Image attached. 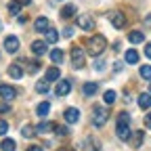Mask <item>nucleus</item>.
<instances>
[{
    "label": "nucleus",
    "instance_id": "nucleus-1",
    "mask_svg": "<svg viewBox=\"0 0 151 151\" xmlns=\"http://www.w3.org/2000/svg\"><path fill=\"white\" fill-rule=\"evenodd\" d=\"M105 46H107V40H105V36L97 34V36H92L90 40L86 42V52H88L90 57H99V55L105 50Z\"/></svg>",
    "mask_w": 151,
    "mask_h": 151
},
{
    "label": "nucleus",
    "instance_id": "nucleus-2",
    "mask_svg": "<svg viewBox=\"0 0 151 151\" xmlns=\"http://www.w3.org/2000/svg\"><path fill=\"white\" fill-rule=\"evenodd\" d=\"M116 132H118L120 141H130V137H132V132H130V116L126 111H122L118 116V128H116Z\"/></svg>",
    "mask_w": 151,
    "mask_h": 151
},
{
    "label": "nucleus",
    "instance_id": "nucleus-3",
    "mask_svg": "<svg viewBox=\"0 0 151 151\" xmlns=\"http://www.w3.org/2000/svg\"><path fill=\"white\" fill-rule=\"evenodd\" d=\"M107 120H109V111H107L105 107H94V113H92V124L97 126V128H101V126H105V124H107Z\"/></svg>",
    "mask_w": 151,
    "mask_h": 151
},
{
    "label": "nucleus",
    "instance_id": "nucleus-4",
    "mask_svg": "<svg viewBox=\"0 0 151 151\" xmlns=\"http://www.w3.org/2000/svg\"><path fill=\"white\" fill-rule=\"evenodd\" d=\"M84 61H86L84 50H82L80 46H73V48H71V63H73V67H76V69L84 67Z\"/></svg>",
    "mask_w": 151,
    "mask_h": 151
},
{
    "label": "nucleus",
    "instance_id": "nucleus-5",
    "mask_svg": "<svg viewBox=\"0 0 151 151\" xmlns=\"http://www.w3.org/2000/svg\"><path fill=\"white\" fill-rule=\"evenodd\" d=\"M109 21H111V25L116 29H122V27H126V15L122 11H111L109 13Z\"/></svg>",
    "mask_w": 151,
    "mask_h": 151
},
{
    "label": "nucleus",
    "instance_id": "nucleus-6",
    "mask_svg": "<svg viewBox=\"0 0 151 151\" xmlns=\"http://www.w3.org/2000/svg\"><path fill=\"white\" fill-rule=\"evenodd\" d=\"M78 27L84 29V32H92L94 29V19L90 15H80L78 17Z\"/></svg>",
    "mask_w": 151,
    "mask_h": 151
},
{
    "label": "nucleus",
    "instance_id": "nucleus-7",
    "mask_svg": "<svg viewBox=\"0 0 151 151\" xmlns=\"http://www.w3.org/2000/svg\"><path fill=\"white\" fill-rule=\"evenodd\" d=\"M0 97H2L4 101H13L17 97V90L9 84H0Z\"/></svg>",
    "mask_w": 151,
    "mask_h": 151
},
{
    "label": "nucleus",
    "instance_id": "nucleus-8",
    "mask_svg": "<svg viewBox=\"0 0 151 151\" xmlns=\"http://www.w3.org/2000/svg\"><path fill=\"white\" fill-rule=\"evenodd\" d=\"M63 118H65V122H67V124H76V122L80 120V111L76 109V107H69V109H65Z\"/></svg>",
    "mask_w": 151,
    "mask_h": 151
},
{
    "label": "nucleus",
    "instance_id": "nucleus-9",
    "mask_svg": "<svg viewBox=\"0 0 151 151\" xmlns=\"http://www.w3.org/2000/svg\"><path fill=\"white\" fill-rule=\"evenodd\" d=\"M82 147H84V151H103L101 145H99V141H97V139H92V137H86Z\"/></svg>",
    "mask_w": 151,
    "mask_h": 151
},
{
    "label": "nucleus",
    "instance_id": "nucleus-10",
    "mask_svg": "<svg viewBox=\"0 0 151 151\" xmlns=\"http://www.w3.org/2000/svg\"><path fill=\"white\" fill-rule=\"evenodd\" d=\"M69 90H71V82H69V80H61L59 84H57V88H55V92L59 94V97H65V94H69Z\"/></svg>",
    "mask_w": 151,
    "mask_h": 151
},
{
    "label": "nucleus",
    "instance_id": "nucleus-11",
    "mask_svg": "<svg viewBox=\"0 0 151 151\" xmlns=\"http://www.w3.org/2000/svg\"><path fill=\"white\" fill-rule=\"evenodd\" d=\"M4 48H6L9 52H17V50H19V38L9 36L6 40H4Z\"/></svg>",
    "mask_w": 151,
    "mask_h": 151
},
{
    "label": "nucleus",
    "instance_id": "nucleus-12",
    "mask_svg": "<svg viewBox=\"0 0 151 151\" xmlns=\"http://www.w3.org/2000/svg\"><path fill=\"white\" fill-rule=\"evenodd\" d=\"M32 52L34 55H44L46 52V40H36V42H32Z\"/></svg>",
    "mask_w": 151,
    "mask_h": 151
},
{
    "label": "nucleus",
    "instance_id": "nucleus-13",
    "mask_svg": "<svg viewBox=\"0 0 151 151\" xmlns=\"http://www.w3.org/2000/svg\"><path fill=\"white\" fill-rule=\"evenodd\" d=\"M34 27H36V32L44 34V32L50 27V23H48V19H46V17H38V19H36V23H34Z\"/></svg>",
    "mask_w": 151,
    "mask_h": 151
},
{
    "label": "nucleus",
    "instance_id": "nucleus-14",
    "mask_svg": "<svg viewBox=\"0 0 151 151\" xmlns=\"http://www.w3.org/2000/svg\"><path fill=\"white\" fill-rule=\"evenodd\" d=\"M50 130H55V124L52 122H40L36 126V134H48Z\"/></svg>",
    "mask_w": 151,
    "mask_h": 151
},
{
    "label": "nucleus",
    "instance_id": "nucleus-15",
    "mask_svg": "<svg viewBox=\"0 0 151 151\" xmlns=\"http://www.w3.org/2000/svg\"><path fill=\"white\" fill-rule=\"evenodd\" d=\"M139 107L145 109V111L151 107V92H143V94H139Z\"/></svg>",
    "mask_w": 151,
    "mask_h": 151
},
{
    "label": "nucleus",
    "instance_id": "nucleus-16",
    "mask_svg": "<svg viewBox=\"0 0 151 151\" xmlns=\"http://www.w3.org/2000/svg\"><path fill=\"white\" fill-rule=\"evenodd\" d=\"M97 90H99V84H97V82H86V84L82 86V92L86 94V97H92V94H97Z\"/></svg>",
    "mask_w": 151,
    "mask_h": 151
},
{
    "label": "nucleus",
    "instance_id": "nucleus-17",
    "mask_svg": "<svg viewBox=\"0 0 151 151\" xmlns=\"http://www.w3.org/2000/svg\"><path fill=\"white\" fill-rule=\"evenodd\" d=\"M124 59H126V63H130V65H134V63L139 61V52H137L134 48H130V50H126V55H124Z\"/></svg>",
    "mask_w": 151,
    "mask_h": 151
},
{
    "label": "nucleus",
    "instance_id": "nucleus-18",
    "mask_svg": "<svg viewBox=\"0 0 151 151\" xmlns=\"http://www.w3.org/2000/svg\"><path fill=\"white\" fill-rule=\"evenodd\" d=\"M59 76H61V71L57 67H48L46 69V80L48 82H57V80H59Z\"/></svg>",
    "mask_w": 151,
    "mask_h": 151
},
{
    "label": "nucleus",
    "instance_id": "nucleus-19",
    "mask_svg": "<svg viewBox=\"0 0 151 151\" xmlns=\"http://www.w3.org/2000/svg\"><path fill=\"white\" fill-rule=\"evenodd\" d=\"M9 76H11V78H15V80H19V78H21V76H23V69L19 67L17 63H13V65L9 67Z\"/></svg>",
    "mask_w": 151,
    "mask_h": 151
},
{
    "label": "nucleus",
    "instance_id": "nucleus-20",
    "mask_svg": "<svg viewBox=\"0 0 151 151\" xmlns=\"http://www.w3.org/2000/svg\"><path fill=\"white\" fill-rule=\"evenodd\" d=\"M48 111H50V103H40V105H38L36 107V113H38V116H40V118H46L48 116Z\"/></svg>",
    "mask_w": 151,
    "mask_h": 151
},
{
    "label": "nucleus",
    "instance_id": "nucleus-21",
    "mask_svg": "<svg viewBox=\"0 0 151 151\" xmlns=\"http://www.w3.org/2000/svg\"><path fill=\"white\" fill-rule=\"evenodd\" d=\"M44 34H46V44H55L59 40V34H57V29H52V27H48Z\"/></svg>",
    "mask_w": 151,
    "mask_h": 151
},
{
    "label": "nucleus",
    "instance_id": "nucleus-22",
    "mask_svg": "<svg viewBox=\"0 0 151 151\" xmlns=\"http://www.w3.org/2000/svg\"><path fill=\"white\" fill-rule=\"evenodd\" d=\"M128 40H130L132 44H141V42L145 40V36H143V32H130V34H128Z\"/></svg>",
    "mask_w": 151,
    "mask_h": 151
},
{
    "label": "nucleus",
    "instance_id": "nucleus-23",
    "mask_svg": "<svg viewBox=\"0 0 151 151\" xmlns=\"http://www.w3.org/2000/svg\"><path fill=\"white\" fill-rule=\"evenodd\" d=\"M73 15H76V6L73 4H67V6L61 9V19H71Z\"/></svg>",
    "mask_w": 151,
    "mask_h": 151
},
{
    "label": "nucleus",
    "instance_id": "nucleus-24",
    "mask_svg": "<svg viewBox=\"0 0 151 151\" xmlns=\"http://www.w3.org/2000/svg\"><path fill=\"white\" fill-rule=\"evenodd\" d=\"M50 61H52V63H63V50L52 48V50H50Z\"/></svg>",
    "mask_w": 151,
    "mask_h": 151
},
{
    "label": "nucleus",
    "instance_id": "nucleus-25",
    "mask_svg": "<svg viewBox=\"0 0 151 151\" xmlns=\"http://www.w3.org/2000/svg\"><path fill=\"white\" fill-rule=\"evenodd\" d=\"M15 141L13 139H4L2 143H0V149H2V151H15Z\"/></svg>",
    "mask_w": 151,
    "mask_h": 151
},
{
    "label": "nucleus",
    "instance_id": "nucleus-26",
    "mask_svg": "<svg viewBox=\"0 0 151 151\" xmlns=\"http://www.w3.org/2000/svg\"><path fill=\"white\" fill-rule=\"evenodd\" d=\"M48 88H50V86H48V80H40V82H36V90L40 92V94H46V92H48Z\"/></svg>",
    "mask_w": 151,
    "mask_h": 151
},
{
    "label": "nucleus",
    "instance_id": "nucleus-27",
    "mask_svg": "<svg viewBox=\"0 0 151 151\" xmlns=\"http://www.w3.org/2000/svg\"><path fill=\"white\" fill-rule=\"evenodd\" d=\"M143 145V130H137L132 134V147H141Z\"/></svg>",
    "mask_w": 151,
    "mask_h": 151
},
{
    "label": "nucleus",
    "instance_id": "nucleus-28",
    "mask_svg": "<svg viewBox=\"0 0 151 151\" xmlns=\"http://www.w3.org/2000/svg\"><path fill=\"white\" fill-rule=\"evenodd\" d=\"M21 134H23L25 139H32V137L36 134V128H34V126H29V124H25V126L21 128Z\"/></svg>",
    "mask_w": 151,
    "mask_h": 151
},
{
    "label": "nucleus",
    "instance_id": "nucleus-29",
    "mask_svg": "<svg viewBox=\"0 0 151 151\" xmlns=\"http://www.w3.org/2000/svg\"><path fill=\"white\" fill-rule=\"evenodd\" d=\"M103 99H105V103H107V105H111L113 101H116V90H107V92L103 94Z\"/></svg>",
    "mask_w": 151,
    "mask_h": 151
},
{
    "label": "nucleus",
    "instance_id": "nucleus-30",
    "mask_svg": "<svg viewBox=\"0 0 151 151\" xmlns=\"http://www.w3.org/2000/svg\"><path fill=\"white\" fill-rule=\"evenodd\" d=\"M141 78L151 80V65H143V67H141Z\"/></svg>",
    "mask_w": 151,
    "mask_h": 151
},
{
    "label": "nucleus",
    "instance_id": "nucleus-31",
    "mask_svg": "<svg viewBox=\"0 0 151 151\" xmlns=\"http://www.w3.org/2000/svg\"><path fill=\"white\" fill-rule=\"evenodd\" d=\"M19 11H21V4H19L17 0L9 4V13H11V15H19Z\"/></svg>",
    "mask_w": 151,
    "mask_h": 151
},
{
    "label": "nucleus",
    "instance_id": "nucleus-32",
    "mask_svg": "<svg viewBox=\"0 0 151 151\" xmlns=\"http://www.w3.org/2000/svg\"><path fill=\"white\" fill-rule=\"evenodd\" d=\"M38 69H40V63H38V61H32V63H27V71H29V73H36Z\"/></svg>",
    "mask_w": 151,
    "mask_h": 151
},
{
    "label": "nucleus",
    "instance_id": "nucleus-33",
    "mask_svg": "<svg viewBox=\"0 0 151 151\" xmlns=\"http://www.w3.org/2000/svg\"><path fill=\"white\" fill-rule=\"evenodd\" d=\"M6 130H9V124H6L4 120H0V137L6 134Z\"/></svg>",
    "mask_w": 151,
    "mask_h": 151
},
{
    "label": "nucleus",
    "instance_id": "nucleus-34",
    "mask_svg": "<svg viewBox=\"0 0 151 151\" xmlns=\"http://www.w3.org/2000/svg\"><path fill=\"white\" fill-rule=\"evenodd\" d=\"M55 128H57V134H59V137H65L67 132H69V130H67L65 126H55Z\"/></svg>",
    "mask_w": 151,
    "mask_h": 151
},
{
    "label": "nucleus",
    "instance_id": "nucleus-35",
    "mask_svg": "<svg viewBox=\"0 0 151 151\" xmlns=\"http://www.w3.org/2000/svg\"><path fill=\"white\" fill-rule=\"evenodd\" d=\"M9 111H11L9 103H0V113H9Z\"/></svg>",
    "mask_w": 151,
    "mask_h": 151
},
{
    "label": "nucleus",
    "instance_id": "nucleus-36",
    "mask_svg": "<svg viewBox=\"0 0 151 151\" xmlns=\"http://www.w3.org/2000/svg\"><path fill=\"white\" fill-rule=\"evenodd\" d=\"M63 36H65V38H71V36H73V29H71V27H65V29H63Z\"/></svg>",
    "mask_w": 151,
    "mask_h": 151
},
{
    "label": "nucleus",
    "instance_id": "nucleus-37",
    "mask_svg": "<svg viewBox=\"0 0 151 151\" xmlns=\"http://www.w3.org/2000/svg\"><path fill=\"white\" fill-rule=\"evenodd\" d=\"M145 126L151 130V113H147V116H145Z\"/></svg>",
    "mask_w": 151,
    "mask_h": 151
},
{
    "label": "nucleus",
    "instance_id": "nucleus-38",
    "mask_svg": "<svg viewBox=\"0 0 151 151\" xmlns=\"http://www.w3.org/2000/svg\"><path fill=\"white\" fill-rule=\"evenodd\" d=\"M105 67V63H101V61H97V63H94V69H97V71H101Z\"/></svg>",
    "mask_w": 151,
    "mask_h": 151
},
{
    "label": "nucleus",
    "instance_id": "nucleus-39",
    "mask_svg": "<svg viewBox=\"0 0 151 151\" xmlns=\"http://www.w3.org/2000/svg\"><path fill=\"white\" fill-rule=\"evenodd\" d=\"M145 55L151 59V44H145Z\"/></svg>",
    "mask_w": 151,
    "mask_h": 151
},
{
    "label": "nucleus",
    "instance_id": "nucleus-40",
    "mask_svg": "<svg viewBox=\"0 0 151 151\" xmlns=\"http://www.w3.org/2000/svg\"><path fill=\"white\" fill-rule=\"evenodd\" d=\"M27 151H44V149H42V147H38V145H32Z\"/></svg>",
    "mask_w": 151,
    "mask_h": 151
},
{
    "label": "nucleus",
    "instance_id": "nucleus-41",
    "mask_svg": "<svg viewBox=\"0 0 151 151\" xmlns=\"http://www.w3.org/2000/svg\"><path fill=\"white\" fill-rule=\"evenodd\" d=\"M17 2H19V4H29L32 0H17Z\"/></svg>",
    "mask_w": 151,
    "mask_h": 151
},
{
    "label": "nucleus",
    "instance_id": "nucleus-42",
    "mask_svg": "<svg viewBox=\"0 0 151 151\" xmlns=\"http://www.w3.org/2000/svg\"><path fill=\"white\" fill-rule=\"evenodd\" d=\"M59 151H76V149H71V147H61Z\"/></svg>",
    "mask_w": 151,
    "mask_h": 151
},
{
    "label": "nucleus",
    "instance_id": "nucleus-43",
    "mask_svg": "<svg viewBox=\"0 0 151 151\" xmlns=\"http://www.w3.org/2000/svg\"><path fill=\"white\" fill-rule=\"evenodd\" d=\"M149 82H151V80H149ZM149 92H151V84H149Z\"/></svg>",
    "mask_w": 151,
    "mask_h": 151
},
{
    "label": "nucleus",
    "instance_id": "nucleus-44",
    "mask_svg": "<svg viewBox=\"0 0 151 151\" xmlns=\"http://www.w3.org/2000/svg\"><path fill=\"white\" fill-rule=\"evenodd\" d=\"M0 29H2V21H0Z\"/></svg>",
    "mask_w": 151,
    "mask_h": 151
}]
</instances>
